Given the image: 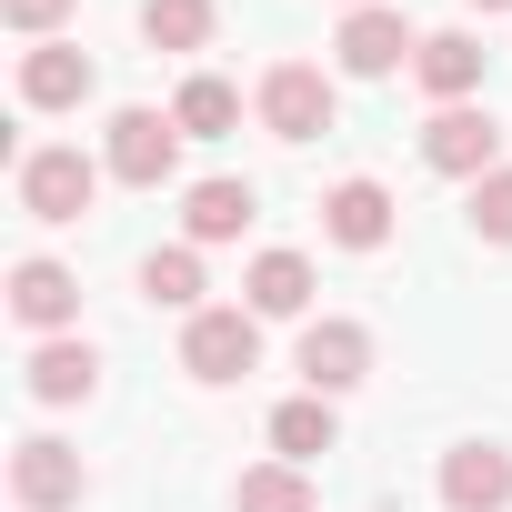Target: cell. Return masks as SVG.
<instances>
[{
    "label": "cell",
    "instance_id": "24",
    "mask_svg": "<svg viewBox=\"0 0 512 512\" xmlns=\"http://www.w3.org/2000/svg\"><path fill=\"white\" fill-rule=\"evenodd\" d=\"M472 11H512V0H472Z\"/></svg>",
    "mask_w": 512,
    "mask_h": 512
},
{
    "label": "cell",
    "instance_id": "14",
    "mask_svg": "<svg viewBox=\"0 0 512 512\" xmlns=\"http://www.w3.org/2000/svg\"><path fill=\"white\" fill-rule=\"evenodd\" d=\"M482 61H492V51H482L472 31H422L412 81L432 91V111H452V101H472V91H482Z\"/></svg>",
    "mask_w": 512,
    "mask_h": 512
},
{
    "label": "cell",
    "instance_id": "25",
    "mask_svg": "<svg viewBox=\"0 0 512 512\" xmlns=\"http://www.w3.org/2000/svg\"><path fill=\"white\" fill-rule=\"evenodd\" d=\"M352 11H372V0H352Z\"/></svg>",
    "mask_w": 512,
    "mask_h": 512
},
{
    "label": "cell",
    "instance_id": "21",
    "mask_svg": "<svg viewBox=\"0 0 512 512\" xmlns=\"http://www.w3.org/2000/svg\"><path fill=\"white\" fill-rule=\"evenodd\" d=\"M211 31H221L211 0H141V41L151 51H211Z\"/></svg>",
    "mask_w": 512,
    "mask_h": 512
},
{
    "label": "cell",
    "instance_id": "2",
    "mask_svg": "<svg viewBox=\"0 0 512 512\" xmlns=\"http://www.w3.org/2000/svg\"><path fill=\"white\" fill-rule=\"evenodd\" d=\"M181 372L191 382H241V372H262V312L251 302H211V312H191L181 322Z\"/></svg>",
    "mask_w": 512,
    "mask_h": 512
},
{
    "label": "cell",
    "instance_id": "5",
    "mask_svg": "<svg viewBox=\"0 0 512 512\" xmlns=\"http://www.w3.org/2000/svg\"><path fill=\"white\" fill-rule=\"evenodd\" d=\"M11 322L31 332V342H61V332H81V272L71 262H51V251H31V262H11Z\"/></svg>",
    "mask_w": 512,
    "mask_h": 512
},
{
    "label": "cell",
    "instance_id": "10",
    "mask_svg": "<svg viewBox=\"0 0 512 512\" xmlns=\"http://www.w3.org/2000/svg\"><path fill=\"white\" fill-rule=\"evenodd\" d=\"M392 221H402V201H392L372 171H352V181L322 191V241H332V251H382Z\"/></svg>",
    "mask_w": 512,
    "mask_h": 512
},
{
    "label": "cell",
    "instance_id": "11",
    "mask_svg": "<svg viewBox=\"0 0 512 512\" xmlns=\"http://www.w3.org/2000/svg\"><path fill=\"white\" fill-rule=\"evenodd\" d=\"M91 91H101V71H91L81 41H31L21 51V111H81Z\"/></svg>",
    "mask_w": 512,
    "mask_h": 512
},
{
    "label": "cell",
    "instance_id": "12",
    "mask_svg": "<svg viewBox=\"0 0 512 512\" xmlns=\"http://www.w3.org/2000/svg\"><path fill=\"white\" fill-rule=\"evenodd\" d=\"M442 512H512V452L502 442H452L442 452Z\"/></svg>",
    "mask_w": 512,
    "mask_h": 512
},
{
    "label": "cell",
    "instance_id": "19",
    "mask_svg": "<svg viewBox=\"0 0 512 512\" xmlns=\"http://www.w3.org/2000/svg\"><path fill=\"white\" fill-rule=\"evenodd\" d=\"M231 512H322V492H312L302 462H251L231 482Z\"/></svg>",
    "mask_w": 512,
    "mask_h": 512
},
{
    "label": "cell",
    "instance_id": "8",
    "mask_svg": "<svg viewBox=\"0 0 512 512\" xmlns=\"http://www.w3.org/2000/svg\"><path fill=\"white\" fill-rule=\"evenodd\" d=\"M412 51H422V31L392 11V0H372V11H342V31H332V61H342L352 81H392V71H412Z\"/></svg>",
    "mask_w": 512,
    "mask_h": 512
},
{
    "label": "cell",
    "instance_id": "7",
    "mask_svg": "<svg viewBox=\"0 0 512 512\" xmlns=\"http://www.w3.org/2000/svg\"><path fill=\"white\" fill-rule=\"evenodd\" d=\"M11 502L21 512H71V502H91V462L61 432H31V442H11Z\"/></svg>",
    "mask_w": 512,
    "mask_h": 512
},
{
    "label": "cell",
    "instance_id": "4",
    "mask_svg": "<svg viewBox=\"0 0 512 512\" xmlns=\"http://www.w3.org/2000/svg\"><path fill=\"white\" fill-rule=\"evenodd\" d=\"M101 171L111 181H131V191H161L171 171H181V121L171 111H111V131H101Z\"/></svg>",
    "mask_w": 512,
    "mask_h": 512
},
{
    "label": "cell",
    "instance_id": "16",
    "mask_svg": "<svg viewBox=\"0 0 512 512\" xmlns=\"http://www.w3.org/2000/svg\"><path fill=\"white\" fill-rule=\"evenodd\" d=\"M241 302L262 322H302L312 312V262H302V251H262V262L241 272Z\"/></svg>",
    "mask_w": 512,
    "mask_h": 512
},
{
    "label": "cell",
    "instance_id": "18",
    "mask_svg": "<svg viewBox=\"0 0 512 512\" xmlns=\"http://www.w3.org/2000/svg\"><path fill=\"white\" fill-rule=\"evenodd\" d=\"M201 292H211V282H201V251H191V241H171V251H151V262H141V302H161V312L191 322V312H211Z\"/></svg>",
    "mask_w": 512,
    "mask_h": 512
},
{
    "label": "cell",
    "instance_id": "22",
    "mask_svg": "<svg viewBox=\"0 0 512 512\" xmlns=\"http://www.w3.org/2000/svg\"><path fill=\"white\" fill-rule=\"evenodd\" d=\"M472 241H492V251H512V161H502L492 181H472Z\"/></svg>",
    "mask_w": 512,
    "mask_h": 512
},
{
    "label": "cell",
    "instance_id": "6",
    "mask_svg": "<svg viewBox=\"0 0 512 512\" xmlns=\"http://www.w3.org/2000/svg\"><path fill=\"white\" fill-rule=\"evenodd\" d=\"M422 161H432L442 181H492V171H502V121H492L482 101H452V111L422 121Z\"/></svg>",
    "mask_w": 512,
    "mask_h": 512
},
{
    "label": "cell",
    "instance_id": "1",
    "mask_svg": "<svg viewBox=\"0 0 512 512\" xmlns=\"http://www.w3.org/2000/svg\"><path fill=\"white\" fill-rule=\"evenodd\" d=\"M11 181H21V211L61 231V221H81V211L101 201V181H111V171H101L81 141H41V151H21V171H11Z\"/></svg>",
    "mask_w": 512,
    "mask_h": 512
},
{
    "label": "cell",
    "instance_id": "13",
    "mask_svg": "<svg viewBox=\"0 0 512 512\" xmlns=\"http://www.w3.org/2000/svg\"><path fill=\"white\" fill-rule=\"evenodd\" d=\"M251 211H262V201H251V181L211 171V181H191V191H181V241H191V251H221V241H241V231H251Z\"/></svg>",
    "mask_w": 512,
    "mask_h": 512
},
{
    "label": "cell",
    "instance_id": "20",
    "mask_svg": "<svg viewBox=\"0 0 512 512\" xmlns=\"http://www.w3.org/2000/svg\"><path fill=\"white\" fill-rule=\"evenodd\" d=\"M171 121H181V141H221V131H241V91L221 71H191L181 101H171Z\"/></svg>",
    "mask_w": 512,
    "mask_h": 512
},
{
    "label": "cell",
    "instance_id": "23",
    "mask_svg": "<svg viewBox=\"0 0 512 512\" xmlns=\"http://www.w3.org/2000/svg\"><path fill=\"white\" fill-rule=\"evenodd\" d=\"M71 11H81V0H0V21H11L21 41H51V31H61Z\"/></svg>",
    "mask_w": 512,
    "mask_h": 512
},
{
    "label": "cell",
    "instance_id": "15",
    "mask_svg": "<svg viewBox=\"0 0 512 512\" xmlns=\"http://www.w3.org/2000/svg\"><path fill=\"white\" fill-rule=\"evenodd\" d=\"M21 382H31V402H91L101 392V352L81 342V332H61V342H31V362H21Z\"/></svg>",
    "mask_w": 512,
    "mask_h": 512
},
{
    "label": "cell",
    "instance_id": "3",
    "mask_svg": "<svg viewBox=\"0 0 512 512\" xmlns=\"http://www.w3.org/2000/svg\"><path fill=\"white\" fill-rule=\"evenodd\" d=\"M251 111H262V131H272V141H322V131H332V111H342V91H332V71H322V61H272V71H262V91H251Z\"/></svg>",
    "mask_w": 512,
    "mask_h": 512
},
{
    "label": "cell",
    "instance_id": "9",
    "mask_svg": "<svg viewBox=\"0 0 512 512\" xmlns=\"http://www.w3.org/2000/svg\"><path fill=\"white\" fill-rule=\"evenodd\" d=\"M292 372H302V392L342 402L352 382H372V332H362V322H342V312H322V322H302V352H292Z\"/></svg>",
    "mask_w": 512,
    "mask_h": 512
},
{
    "label": "cell",
    "instance_id": "17",
    "mask_svg": "<svg viewBox=\"0 0 512 512\" xmlns=\"http://www.w3.org/2000/svg\"><path fill=\"white\" fill-rule=\"evenodd\" d=\"M332 442H342V412H332L322 392H292V402H272V452H282V462H302V472H312Z\"/></svg>",
    "mask_w": 512,
    "mask_h": 512
}]
</instances>
